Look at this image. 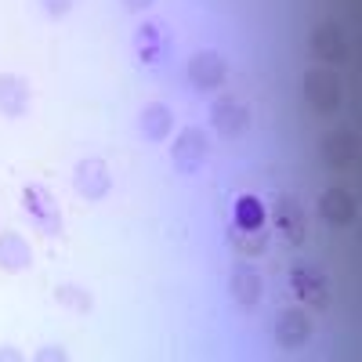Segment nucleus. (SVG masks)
Instances as JSON below:
<instances>
[{
  "mask_svg": "<svg viewBox=\"0 0 362 362\" xmlns=\"http://www.w3.org/2000/svg\"><path fill=\"white\" fill-rule=\"evenodd\" d=\"M22 210L29 214V221H33L44 235H62V210H58L54 196L44 189V185H25L22 189Z\"/></svg>",
  "mask_w": 362,
  "mask_h": 362,
  "instance_id": "f257e3e1",
  "label": "nucleus"
},
{
  "mask_svg": "<svg viewBox=\"0 0 362 362\" xmlns=\"http://www.w3.org/2000/svg\"><path fill=\"white\" fill-rule=\"evenodd\" d=\"M170 160L181 174H196L210 160V141H206L203 127H181V134L170 145Z\"/></svg>",
  "mask_w": 362,
  "mask_h": 362,
  "instance_id": "f03ea898",
  "label": "nucleus"
},
{
  "mask_svg": "<svg viewBox=\"0 0 362 362\" xmlns=\"http://www.w3.org/2000/svg\"><path fill=\"white\" fill-rule=\"evenodd\" d=\"M73 189L76 196H83L87 203H98L109 196L112 189V174H109V163L98 160V156H87L73 167Z\"/></svg>",
  "mask_w": 362,
  "mask_h": 362,
  "instance_id": "7ed1b4c3",
  "label": "nucleus"
},
{
  "mask_svg": "<svg viewBox=\"0 0 362 362\" xmlns=\"http://www.w3.org/2000/svg\"><path fill=\"white\" fill-rule=\"evenodd\" d=\"M290 286L300 300H308L312 308H326L329 305V279H326V272L312 261H297L290 268Z\"/></svg>",
  "mask_w": 362,
  "mask_h": 362,
  "instance_id": "20e7f679",
  "label": "nucleus"
},
{
  "mask_svg": "<svg viewBox=\"0 0 362 362\" xmlns=\"http://www.w3.org/2000/svg\"><path fill=\"white\" fill-rule=\"evenodd\" d=\"M305 98L315 112H334L341 105V80L337 73H329V69H308L305 73Z\"/></svg>",
  "mask_w": 362,
  "mask_h": 362,
  "instance_id": "39448f33",
  "label": "nucleus"
},
{
  "mask_svg": "<svg viewBox=\"0 0 362 362\" xmlns=\"http://www.w3.org/2000/svg\"><path fill=\"white\" fill-rule=\"evenodd\" d=\"M228 290H232V300H235L239 308H257L261 297H264V276H261L250 261H243V264L232 268Z\"/></svg>",
  "mask_w": 362,
  "mask_h": 362,
  "instance_id": "423d86ee",
  "label": "nucleus"
},
{
  "mask_svg": "<svg viewBox=\"0 0 362 362\" xmlns=\"http://www.w3.org/2000/svg\"><path fill=\"white\" fill-rule=\"evenodd\" d=\"M225 76H228V66H225V58L218 51H196L189 58V80H192V87L214 90V87L225 83Z\"/></svg>",
  "mask_w": 362,
  "mask_h": 362,
  "instance_id": "0eeeda50",
  "label": "nucleus"
},
{
  "mask_svg": "<svg viewBox=\"0 0 362 362\" xmlns=\"http://www.w3.org/2000/svg\"><path fill=\"white\" fill-rule=\"evenodd\" d=\"M210 119H214V131H218L221 138H239V134L247 131V124H250V112H247V105L239 102V98L225 95V98L214 102V109H210Z\"/></svg>",
  "mask_w": 362,
  "mask_h": 362,
  "instance_id": "6e6552de",
  "label": "nucleus"
},
{
  "mask_svg": "<svg viewBox=\"0 0 362 362\" xmlns=\"http://www.w3.org/2000/svg\"><path fill=\"white\" fill-rule=\"evenodd\" d=\"M29 102H33V87H29V80L18 76V73H0V112L18 119V116H25Z\"/></svg>",
  "mask_w": 362,
  "mask_h": 362,
  "instance_id": "1a4fd4ad",
  "label": "nucleus"
},
{
  "mask_svg": "<svg viewBox=\"0 0 362 362\" xmlns=\"http://www.w3.org/2000/svg\"><path fill=\"white\" fill-rule=\"evenodd\" d=\"M312 337V319L308 312H300V308H290L276 319V344L283 351H297L300 344H305Z\"/></svg>",
  "mask_w": 362,
  "mask_h": 362,
  "instance_id": "9d476101",
  "label": "nucleus"
},
{
  "mask_svg": "<svg viewBox=\"0 0 362 362\" xmlns=\"http://www.w3.org/2000/svg\"><path fill=\"white\" fill-rule=\"evenodd\" d=\"M319 214H322V218H326L329 225H337V228L351 225V221H355V214H358V206H355V196H351L348 189H341V185L326 189V192L319 196Z\"/></svg>",
  "mask_w": 362,
  "mask_h": 362,
  "instance_id": "9b49d317",
  "label": "nucleus"
},
{
  "mask_svg": "<svg viewBox=\"0 0 362 362\" xmlns=\"http://www.w3.org/2000/svg\"><path fill=\"white\" fill-rule=\"evenodd\" d=\"M276 228L290 239L293 247L305 243V210H300V203L293 196H279L276 199Z\"/></svg>",
  "mask_w": 362,
  "mask_h": 362,
  "instance_id": "f8f14e48",
  "label": "nucleus"
},
{
  "mask_svg": "<svg viewBox=\"0 0 362 362\" xmlns=\"http://www.w3.org/2000/svg\"><path fill=\"white\" fill-rule=\"evenodd\" d=\"M355 153H358V138L348 127H337V131H329L322 138V160L329 167H348L355 160Z\"/></svg>",
  "mask_w": 362,
  "mask_h": 362,
  "instance_id": "ddd939ff",
  "label": "nucleus"
},
{
  "mask_svg": "<svg viewBox=\"0 0 362 362\" xmlns=\"http://www.w3.org/2000/svg\"><path fill=\"white\" fill-rule=\"evenodd\" d=\"M312 51L322 62H344L348 58V40L337 25H315L312 29Z\"/></svg>",
  "mask_w": 362,
  "mask_h": 362,
  "instance_id": "4468645a",
  "label": "nucleus"
},
{
  "mask_svg": "<svg viewBox=\"0 0 362 362\" xmlns=\"http://www.w3.org/2000/svg\"><path fill=\"white\" fill-rule=\"evenodd\" d=\"M138 127H141V134H145L148 141H167V134H170V127H174V112H170V105H163V102H148V105L141 109Z\"/></svg>",
  "mask_w": 362,
  "mask_h": 362,
  "instance_id": "2eb2a0df",
  "label": "nucleus"
},
{
  "mask_svg": "<svg viewBox=\"0 0 362 362\" xmlns=\"http://www.w3.org/2000/svg\"><path fill=\"white\" fill-rule=\"evenodd\" d=\"M33 264V250L18 232H0V268L4 272H25Z\"/></svg>",
  "mask_w": 362,
  "mask_h": 362,
  "instance_id": "dca6fc26",
  "label": "nucleus"
},
{
  "mask_svg": "<svg viewBox=\"0 0 362 362\" xmlns=\"http://www.w3.org/2000/svg\"><path fill=\"white\" fill-rule=\"evenodd\" d=\"M228 243L243 257H257L268 250V232H264V225H235L228 232Z\"/></svg>",
  "mask_w": 362,
  "mask_h": 362,
  "instance_id": "f3484780",
  "label": "nucleus"
},
{
  "mask_svg": "<svg viewBox=\"0 0 362 362\" xmlns=\"http://www.w3.org/2000/svg\"><path fill=\"white\" fill-rule=\"evenodd\" d=\"M134 47L145 62H160V54L167 51V33H163V22H145L134 37Z\"/></svg>",
  "mask_w": 362,
  "mask_h": 362,
  "instance_id": "a211bd4d",
  "label": "nucleus"
},
{
  "mask_svg": "<svg viewBox=\"0 0 362 362\" xmlns=\"http://www.w3.org/2000/svg\"><path fill=\"white\" fill-rule=\"evenodd\" d=\"M54 300L62 308H73V312H90V308H95V297H90L83 286H76V283H62L54 290Z\"/></svg>",
  "mask_w": 362,
  "mask_h": 362,
  "instance_id": "6ab92c4d",
  "label": "nucleus"
},
{
  "mask_svg": "<svg viewBox=\"0 0 362 362\" xmlns=\"http://www.w3.org/2000/svg\"><path fill=\"white\" fill-rule=\"evenodd\" d=\"M235 225H264V210L254 196H243L235 206Z\"/></svg>",
  "mask_w": 362,
  "mask_h": 362,
  "instance_id": "aec40b11",
  "label": "nucleus"
},
{
  "mask_svg": "<svg viewBox=\"0 0 362 362\" xmlns=\"http://www.w3.org/2000/svg\"><path fill=\"white\" fill-rule=\"evenodd\" d=\"M40 8L47 18H66L69 8H73V0H40Z\"/></svg>",
  "mask_w": 362,
  "mask_h": 362,
  "instance_id": "412c9836",
  "label": "nucleus"
},
{
  "mask_svg": "<svg viewBox=\"0 0 362 362\" xmlns=\"http://www.w3.org/2000/svg\"><path fill=\"white\" fill-rule=\"evenodd\" d=\"M66 358H69V351L66 348H54V344H47V348L37 351V362H66Z\"/></svg>",
  "mask_w": 362,
  "mask_h": 362,
  "instance_id": "4be33fe9",
  "label": "nucleus"
},
{
  "mask_svg": "<svg viewBox=\"0 0 362 362\" xmlns=\"http://www.w3.org/2000/svg\"><path fill=\"white\" fill-rule=\"evenodd\" d=\"M153 4H156V0H124V8H127V11H148Z\"/></svg>",
  "mask_w": 362,
  "mask_h": 362,
  "instance_id": "5701e85b",
  "label": "nucleus"
},
{
  "mask_svg": "<svg viewBox=\"0 0 362 362\" xmlns=\"http://www.w3.org/2000/svg\"><path fill=\"white\" fill-rule=\"evenodd\" d=\"M0 358H4V362H18L22 351H15V348H0Z\"/></svg>",
  "mask_w": 362,
  "mask_h": 362,
  "instance_id": "b1692460",
  "label": "nucleus"
}]
</instances>
